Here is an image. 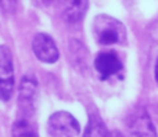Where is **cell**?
Returning a JSON list of instances; mask_svg holds the SVG:
<instances>
[{
  "label": "cell",
  "mask_w": 158,
  "mask_h": 137,
  "mask_svg": "<svg viewBox=\"0 0 158 137\" xmlns=\"http://www.w3.org/2000/svg\"><path fill=\"white\" fill-rule=\"evenodd\" d=\"M92 30L96 42L103 46L123 44L128 38L125 25L107 14H98L96 17L92 25Z\"/></svg>",
  "instance_id": "obj_1"
},
{
  "label": "cell",
  "mask_w": 158,
  "mask_h": 137,
  "mask_svg": "<svg viewBox=\"0 0 158 137\" xmlns=\"http://www.w3.org/2000/svg\"><path fill=\"white\" fill-rule=\"evenodd\" d=\"M126 137H157V130L148 112L143 107H135L126 118Z\"/></svg>",
  "instance_id": "obj_2"
},
{
  "label": "cell",
  "mask_w": 158,
  "mask_h": 137,
  "mask_svg": "<svg viewBox=\"0 0 158 137\" xmlns=\"http://www.w3.org/2000/svg\"><path fill=\"white\" fill-rule=\"evenodd\" d=\"M47 132L52 137H78L81 126L69 112L58 111L49 118Z\"/></svg>",
  "instance_id": "obj_3"
},
{
  "label": "cell",
  "mask_w": 158,
  "mask_h": 137,
  "mask_svg": "<svg viewBox=\"0 0 158 137\" xmlns=\"http://www.w3.org/2000/svg\"><path fill=\"white\" fill-rule=\"evenodd\" d=\"M14 64L13 54L4 44L0 46V100L8 101L14 93Z\"/></svg>",
  "instance_id": "obj_4"
},
{
  "label": "cell",
  "mask_w": 158,
  "mask_h": 137,
  "mask_svg": "<svg viewBox=\"0 0 158 137\" xmlns=\"http://www.w3.org/2000/svg\"><path fill=\"white\" fill-rule=\"evenodd\" d=\"M36 96H38V80L33 75H25L19 85L18 94V105L21 112L24 114L22 118H27L33 114Z\"/></svg>",
  "instance_id": "obj_5"
},
{
  "label": "cell",
  "mask_w": 158,
  "mask_h": 137,
  "mask_svg": "<svg viewBox=\"0 0 158 137\" xmlns=\"http://www.w3.org/2000/svg\"><path fill=\"white\" fill-rule=\"evenodd\" d=\"M32 50L38 60L46 64H54L60 57L54 40L47 33H36L32 40Z\"/></svg>",
  "instance_id": "obj_6"
},
{
  "label": "cell",
  "mask_w": 158,
  "mask_h": 137,
  "mask_svg": "<svg viewBox=\"0 0 158 137\" xmlns=\"http://www.w3.org/2000/svg\"><path fill=\"white\" fill-rule=\"evenodd\" d=\"M94 68L100 74L101 79H108L122 71L123 65L115 51H103L96 57Z\"/></svg>",
  "instance_id": "obj_7"
},
{
  "label": "cell",
  "mask_w": 158,
  "mask_h": 137,
  "mask_svg": "<svg viewBox=\"0 0 158 137\" xmlns=\"http://www.w3.org/2000/svg\"><path fill=\"white\" fill-rule=\"evenodd\" d=\"M87 0H64V18L69 24H77L87 11Z\"/></svg>",
  "instance_id": "obj_8"
},
{
  "label": "cell",
  "mask_w": 158,
  "mask_h": 137,
  "mask_svg": "<svg viewBox=\"0 0 158 137\" xmlns=\"http://www.w3.org/2000/svg\"><path fill=\"white\" fill-rule=\"evenodd\" d=\"M82 137H110V132L98 114H90L87 126Z\"/></svg>",
  "instance_id": "obj_9"
},
{
  "label": "cell",
  "mask_w": 158,
  "mask_h": 137,
  "mask_svg": "<svg viewBox=\"0 0 158 137\" xmlns=\"http://www.w3.org/2000/svg\"><path fill=\"white\" fill-rule=\"evenodd\" d=\"M11 137H38V135L27 118H19L13 125Z\"/></svg>",
  "instance_id": "obj_10"
},
{
  "label": "cell",
  "mask_w": 158,
  "mask_h": 137,
  "mask_svg": "<svg viewBox=\"0 0 158 137\" xmlns=\"http://www.w3.org/2000/svg\"><path fill=\"white\" fill-rule=\"evenodd\" d=\"M19 0H0V8L4 14L10 15V14H14L17 10V6H18Z\"/></svg>",
  "instance_id": "obj_11"
},
{
  "label": "cell",
  "mask_w": 158,
  "mask_h": 137,
  "mask_svg": "<svg viewBox=\"0 0 158 137\" xmlns=\"http://www.w3.org/2000/svg\"><path fill=\"white\" fill-rule=\"evenodd\" d=\"M35 3H38V4H40V6H46V4H49L52 0H33Z\"/></svg>",
  "instance_id": "obj_12"
},
{
  "label": "cell",
  "mask_w": 158,
  "mask_h": 137,
  "mask_svg": "<svg viewBox=\"0 0 158 137\" xmlns=\"http://www.w3.org/2000/svg\"><path fill=\"white\" fill-rule=\"evenodd\" d=\"M156 80L158 83V58H157V62H156Z\"/></svg>",
  "instance_id": "obj_13"
},
{
  "label": "cell",
  "mask_w": 158,
  "mask_h": 137,
  "mask_svg": "<svg viewBox=\"0 0 158 137\" xmlns=\"http://www.w3.org/2000/svg\"><path fill=\"white\" fill-rule=\"evenodd\" d=\"M110 137H123L122 135H121V133H112V135H110Z\"/></svg>",
  "instance_id": "obj_14"
}]
</instances>
